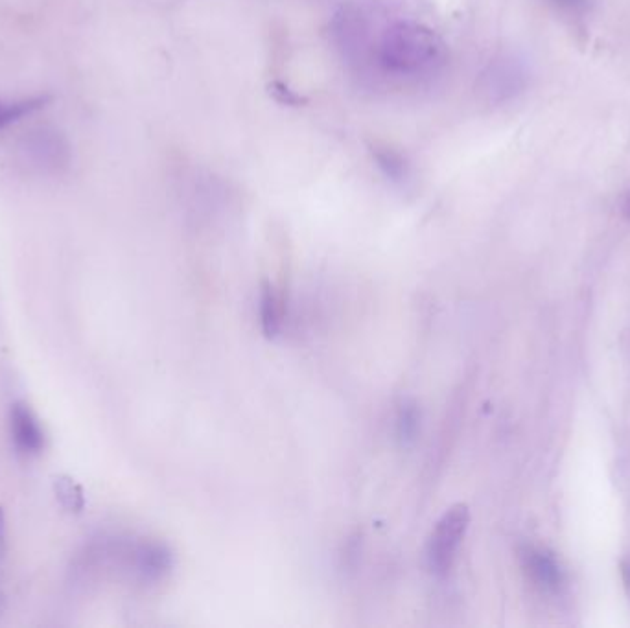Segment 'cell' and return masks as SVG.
Listing matches in <instances>:
<instances>
[{"label": "cell", "mask_w": 630, "mask_h": 628, "mask_svg": "<svg viewBox=\"0 0 630 628\" xmlns=\"http://www.w3.org/2000/svg\"><path fill=\"white\" fill-rule=\"evenodd\" d=\"M470 525V511L465 503L452 505L433 525L426 544V560L433 575L444 577L454 566L457 551Z\"/></svg>", "instance_id": "cell-1"}, {"label": "cell", "mask_w": 630, "mask_h": 628, "mask_svg": "<svg viewBox=\"0 0 630 628\" xmlns=\"http://www.w3.org/2000/svg\"><path fill=\"white\" fill-rule=\"evenodd\" d=\"M10 433L15 450L26 457H34L45 450L47 437L34 411L24 402H15L10 411Z\"/></svg>", "instance_id": "cell-2"}, {"label": "cell", "mask_w": 630, "mask_h": 628, "mask_svg": "<svg viewBox=\"0 0 630 628\" xmlns=\"http://www.w3.org/2000/svg\"><path fill=\"white\" fill-rule=\"evenodd\" d=\"M133 568L142 579L155 581L170 568V553L161 544H140L133 551Z\"/></svg>", "instance_id": "cell-3"}, {"label": "cell", "mask_w": 630, "mask_h": 628, "mask_svg": "<svg viewBox=\"0 0 630 628\" xmlns=\"http://www.w3.org/2000/svg\"><path fill=\"white\" fill-rule=\"evenodd\" d=\"M282 297H280L275 286L271 282H266L262 288L260 297V321L262 330L268 338H275L282 326Z\"/></svg>", "instance_id": "cell-4"}, {"label": "cell", "mask_w": 630, "mask_h": 628, "mask_svg": "<svg viewBox=\"0 0 630 628\" xmlns=\"http://www.w3.org/2000/svg\"><path fill=\"white\" fill-rule=\"evenodd\" d=\"M52 489L63 511L80 514L85 509V494L74 477L59 474L52 479Z\"/></svg>", "instance_id": "cell-5"}, {"label": "cell", "mask_w": 630, "mask_h": 628, "mask_svg": "<svg viewBox=\"0 0 630 628\" xmlns=\"http://www.w3.org/2000/svg\"><path fill=\"white\" fill-rule=\"evenodd\" d=\"M28 152L34 155L37 163L56 166L65 157V146H63V142H61L56 133L41 131L37 137L30 139V150Z\"/></svg>", "instance_id": "cell-6"}, {"label": "cell", "mask_w": 630, "mask_h": 628, "mask_svg": "<svg viewBox=\"0 0 630 628\" xmlns=\"http://www.w3.org/2000/svg\"><path fill=\"white\" fill-rule=\"evenodd\" d=\"M527 568L529 573L533 575V579L548 588V590H557L560 584V570L557 562L551 559L546 553H538L533 551L527 557Z\"/></svg>", "instance_id": "cell-7"}, {"label": "cell", "mask_w": 630, "mask_h": 628, "mask_svg": "<svg viewBox=\"0 0 630 628\" xmlns=\"http://www.w3.org/2000/svg\"><path fill=\"white\" fill-rule=\"evenodd\" d=\"M45 104H47V98H30V100L12 102V104L0 102V129L12 126L26 115H32L34 111L41 109Z\"/></svg>", "instance_id": "cell-8"}, {"label": "cell", "mask_w": 630, "mask_h": 628, "mask_svg": "<svg viewBox=\"0 0 630 628\" xmlns=\"http://www.w3.org/2000/svg\"><path fill=\"white\" fill-rule=\"evenodd\" d=\"M398 437L404 442L413 441L419 431V413L415 406H402L397 417Z\"/></svg>", "instance_id": "cell-9"}, {"label": "cell", "mask_w": 630, "mask_h": 628, "mask_svg": "<svg viewBox=\"0 0 630 628\" xmlns=\"http://www.w3.org/2000/svg\"><path fill=\"white\" fill-rule=\"evenodd\" d=\"M268 93L277 104L290 105V107H301L306 105L310 100L297 91H293L290 85L284 82H271L268 85Z\"/></svg>", "instance_id": "cell-10"}, {"label": "cell", "mask_w": 630, "mask_h": 628, "mask_svg": "<svg viewBox=\"0 0 630 628\" xmlns=\"http://www.w3.org/2000/svg\"><path fill=\"white\" fill-rule=\"evenodd\" d=\"M548 2L560 12L573 13V15L590 12V6H592V0H548Z\"/></svg>", "instance_id": "cell-11"}, {"label": "cell", "mask_w": 630, "mask_h": 628, "mask_svg": "<svg viewBox=\"0 0 630 628\" xmlns=\"http://www.w3.org/2000/svg\"><path fill=\"white\" fill-rule=\"evenodd\" d=\"M378 163L382 168H385V174L391 175L393 179H400L402 174H404V166H402V161H400V157L398 155H391L389 152H385L384 155H380L378 153Z\"/></svg>", "instance_id": "cell-12"}, {"label": "cell", "mask_w": 630, "mask_h": 628, "mask_svg": "<svg viewBox=\"0 0 630 628\" xmlns=\"http://www.w3.org/2000/svg\"><path fill=\"white\" fill-rule=\"evenodd\" d=\"M8 529H6V512L4 507L0 505V564L6 557V549H8Z\"/></svg>", "instance_id": "cell-13"}, {"label": "cell", "mask_w": 630, "mask_h": 628, "mask_svg": "<svg viewBox=\"0 0 630 628\" xmlns=\"http://www.w3.org/2000/svg\"><path fill=\"white\" fill-rule=\"evenodd\" d=\"M621 214H623L627 220H630V190L623 196V199H621Z\"/></svg>", "instance_id": "cell-14"}, {"label": "cell", "mask_w": 630, "mask_h": 628, "mask_svg": "<svg viewBox=\"0 0 630 628\" xmlns=\"http://www.w3.org/2000/svg\"><path fill=\"white\" fill-rule=\"evenodd\" d=\"M4 606H6V599H4V594L0 592V614L4 612Z\"/></svg>", "instance_id": "cell-15"}, {"label": "cell", "mask_w": 630, "mask_h": 628, "mask_svg": "<svg viewBox=\"0 0 630 628\" xmlns=\"http://www.w3.org/2000/svg\"><path fill=\"white\" fill-rule=\"evenodd\" d=\"M625 581H627V584L630 586V564L625 568Z\"/></svg>", "instance_id": "cell-16"}]
</instances>
